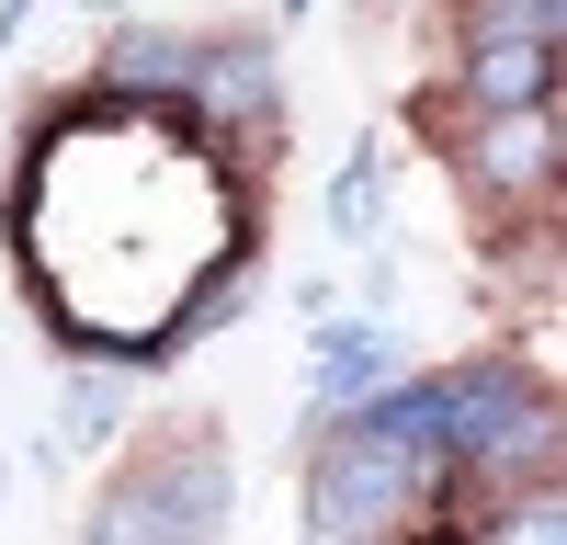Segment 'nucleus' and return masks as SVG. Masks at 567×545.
I'll return each mask as SVG.
<instances>
[{"label":"nucleus","mask_w":567,"mask_h":545,"mask_svg":"<svg viewBox=\"0 0 567 545\" xmlns=\"http://www.w3.org/2000/svg\"><path fill=\"white\" fill-rule=\"evenodd\" d=\"M432 489H443V466L432 454H409V443H374V432H329V454H318V489H307V512H318V534H352V545H398V534H420L432 523Z\"/></svg>","instance_id":"1"},{"label":"nucleus","mask_w":567,"mask_h":545,"mask_svg":"<svg viewBox=\"0 0 567 545\" xmlns=\"http://www.w3.org/2000/svg\"><path fill=\"white\" fill-rule=\"evenodd\" d=\"M216 523H227V466L216 443H182V454H148V477L103 500L91 545H216Z\"/></svg>","instance_id":"2"},{"label":"nucleus","mask_w":567,"mask_h":545,"mask_svg":"<svg viewBox=\"0 0 567 545\" xmlns=\"http://www.w3.org/2000/svg\"><path fill=\"white\" fill-rule=\"evenodd\" d=\"M454 160H465V194H488V205H545V194H556V103L477 114Z\"/></svg>","instance_id":"3"},{"label":"nucleus","mask_w":567,"mask_h":545,"mask_svg":"<svg viewBox=\"0 0 567 545\" xmlns=\"http://www.w3.org/2000/svg\"><path fill=\"white\" fill-rule=\"evenodd\" d=\"M205 103V125H250V136H272V114H284V58L261 34H239V45H194V80H182Z\"/></svg>","instance_id":"4"},{"label":"nucleus","mask_w":567,"mask_h":545,"mask_svg":"<svg viewBox=\"0 0 567 545\" xmlns=\"http://www.w3.org/2000/svg\"><path fill=\"white\" fill-rule=\"evenodd\" d=\"M465 103L511 114V103H556V45L545 34H465Z\"/></svg>","instance_id":"5"},{"label":"nucleus","mask_w":567,"mask_h":545,"mask_svg":"<svg viewBox=\"0 0 567 545\" xmlns=\"http://www.w3.org/2000/svg\"><path fill=\"white\" fill-rule=\"evenodd\" d=\"M398 376V330H374V318H318V352H307V387L318 409H352Z\"/></svg>","instance_id":"6"},{"label":"nucleus","mask_w":567,"mask_h":545,"mask_svg":"<svg viewBox=\"0 0 567 545\" xmlns=\"http://www.w3.org/2000/svg\"><path fill=\"white\" fill-rule=\"evenodd\" d=\"M194 45L205 34H171V23H148V34H114V103H136V91H182L194 80Z\"/></svg>","instance_id":"7"},{"label":"nucleus","mask_w":567,"mask_h":545,"mask_svg":"<svg viewBox=\"0 0 567 545\" xmlns=\"http://www.w3.org/2000/svg\"><path fill=\"white\" fill-rule=\"evenodd\" d=\"M477 545H567V512H556V477H534L523 500H499V523Z\"/></svg>","instance_id":"8"},{"label":"nucleus","mask_w":567,"mask_h":545,"mask_svg":"<svg viewBox=\"0 0 567 545\" xmlns=\"http://www.w3.org/2000/svg\"><path fill=\"white\" fill-rule=\"evenodd\" d=\"M465 34H545V45H567V0H465Z\"/></svg>","instance_id":"9"},{"label":"nucleus","mask_w":567,"mask_h":545,"mask_svg":"<svg viewBox=\"0 0 567 545\" xmlns=\"http://www.w3.org/2000/svg\"><path fill=\"white\" fill-rule=\"evenodd\" d=\"M69 443H114V387H80V409H69Z\"/></svg>","instance_id":"10"},{"label":"nucleus","mask_w":567,"mask_h":545,"mask_svg":"<svg viewBox=\"0 0 567 545\" xmlns=\"http://www.w3.org/2000/svg\"><path fill=\"white\" fill-rule=\"evenodd\" d=\"M23 23H34V0H0V58L23 45Z\"/></svg>","instance_id":"11"},{"label":"nucleus","mask_w":567,"mask_h":545,"mask_svg":"<svg viewBox=\"0 0 567 545\" xmlns=\"http://www.w3.org/2000/svg\"><path fill=\"white\" fill-rule=\"evenodd\" d=\"M307 545H352V534H318V523H307Z\"/></svg>","instance_id":"12"},{"label":"nucleus","mask_w":567,"mask_h":545,"mask_svg":"<svg viewBox=\"0 0 567 545\" xmlns=\"http://www.w3.org/2000/svg\"><path fill=\"white\" fill-rule=\"evenodd\" d=\"M80 12H125V0H80Z\"/></svg>","instance_id":"13"}]
</instances>
